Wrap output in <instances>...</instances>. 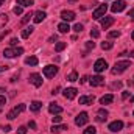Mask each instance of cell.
Wrapping results in <instances>:
<instances>
[{"instance_id": "obj_1", "label": "cell", "mask_w": 134, "mask_h": 134, "mask_svg": "<svg viewBox=\"0 0 134 134\" xmlns=\"http://www.w3.org/2000/svg\"><path fill=\"white\" fill-rule=\"evenodd\" d=\"M25 109H27V106H25L24 103H22V104H17V106H14V108L6 114V119H8V120H14V119H16L20 112H24Z\"/></svg>"}, {"instance_id": "obj_2", "label": "cell", "mask_w": 134, "mask_h": 134, "mask_svg": "<svg viewBox=\"0 0 134 134\" xmlns=\"http://www.w3.org/2000/svg\"><path fill=\"white\" fill-rule=\"evenodd\" d=\"M130 66H131V63H130V61H119V63H115V64H114V67H112V70H111V72H112L114 75H119V73L125 72Z\"/></svg>"}, {"instance_id": "obj_3", "label": "cell", "mask_w": 134, "mask_h": 134, "mask_svg": "<svg viewBox=\"0 0 134 134\" xmlns=\"http://www.w3.org/2000/svg\"><path fill=\"white\" fill-rule=\"evenodd\" d=\"M22 53H24L22 47H9V48H5V52H3V55L6 58H16V56H19Z\"/></svg>"}, {"instance_id": "obj_4", "label": "cell", "mask_w": 134, "mask_h": 134, "mask_svg": "<svg viewBox=\"0 0 134 134\" xmlns=\"http://www.w3.org/2000/svg\"><path fill=\"white\" fill-rule=\"evenodd\" d=\"M87 120H89L87 112H80V114L75 117V125H76V126H83V125L87 123Z\"/></svg>"}, {"instance_id": "obj_5", "label": "cell", "mask_w": 134, "mask_h": 134, "mask_svg": "<svg viewBox=\"0 0 134 134\" xmlns=\"http://www.w3.org/2000/svg\"><path fill=\"white\" fill-rule=\"evenodd\" d=\"M106 11H108V6H106V5H100V6L92 13V19H95V20L101 19V17L106 14Z\"/></svg>"}, {"instance_id": "obj_6", "label": "cell", "mask_w": 134, "mask_h": 134, "mask_svg": "<svg viewBox=\"0 0 134 134\" xmlns=\"http://www.w3.org/2000/svg\"><path fill=\"white\" fill-rule=\"evenodd\" d=\"M125 8H126L125 0H117V2H114V3H112V6H111L112 13H122Z\"/></svg>"}, {"instance_id": "obj_7", "label": "cell", "mask_w": 134, "mask_h": 134, "mask_svg": "<svg viewBox=\"0 0 134 134\" xmlns=\"http://www.w3.org/2000/svg\"><path fill=\"white\" fill-rule=\"evenodd\" d=\"M56 73H58V67H56V66L50 64V66H45V67H44V75H45L47 78H53Z\"/></svg>"}, {"instance_id": "obj_8", "label": "cell", "mask_w": 134, "mask_h": 134, "mask_svg": "<svg viewBox=\"0 0 134 134\" xmlns=\"http://www.w3.org/2000/svg\"><path fill=\"white\" fill-rule=\"evenodd\" d=\"M30 83L33 86H36V87H41L42 86V76L39 73H31L30 75Z\"/></svg>"}, {"instance_id": "obj_9", "label": "cell", "mask_w": 134, "mask_h": 134, "mask_svg": "<svg viewBox=\"0 0 134 134\" xmlns=\"http://www.w3.org/2000/svg\"><path fill=\"white\" fill-rule=\"evenodd\" d=\"M122 128H123V122H122V120H115V122L109 123V126H108V130L112 131V133H117V131H120Z\"/></svg>"}, {"instance_id": "obj_10", "label": "cell", "mask_w": 134, "mask_h": 134, "mask_svg": "<svg viewBox=\"0 0 134 134\" xmlns=\"http://www.w3.org/2000/svg\"><path fill=\"white\" fill-rule=\"evenodd\" d=\"M76 94H78V91L75 87H67V89H64V92H63V95L66 97L67 100H73L76 97Z\"/></svg>"}, {"instance_id": "obj_11", "label": "cell", "mask_w": 134, "mask_h": 134, "mask_svg": "<svg viewBox=\"0 0 134 134\" xmlns=\"http://www.w3.org/2000/svg\"><path fill=\"white\" fill-rule=\"evenodd\" d=\"M106 67H108V63H106L104 59H97L95 64H94V70H95L97 73H100V72H103Z\"/></svg>"}, {"instance_id": "obj_12", "label": "cell", "mask_w": 134, "mask_h": 134, "mask_svg": "<svg viewBox=\"0 0 134 134\" xmlns=\"http://www.w3.org/2000/svg\"><path fill=\"white\" fill-rule=\"evenodd\" d=\"M61 17H63L64 22H72V20H75V13L73 11H69V9H64L61 13Z\"/></svg>"}, {"instance_id": "obj_13", "label": "cell", "mask_w": 134, "mask_h": 134, "mask_svg": "<svg viewBox=\"0 0 134 134\" xmlns=\"http://www.w3.org/2000/svg\"><path fill=\"white\" fill-rule=\"evenodd\" d=\"M89 83H91V86H94V87H97V86H103V84H104V78L100 76V75H97V76H92Z\"/></svg>"}, {"instance_id": "obj_14", "label": "cell", "mask_w": 134, "mask_h": 134, "mask_svg": "<svg viewBox=\"0 0 134 134\" xmlns=\"http://www.w3.org/2000/svg\"><path fill=\"white\" fill-rule=\"evenodd\" d=\"M112 24H114V17H111V16H106L104 19H101V28H104V30H108Z\"/></svg>"}, {"instance_id": "obj_15", "label": "cell", "mask_w": 134, "mask_h": 134, "mask_svg": "<svg viewBox=\"0 0 134 134\" xmlns=\"http://www.w3.org/2000/svg\"><path fill=\"white\" fill-rule=\"evenodd\" d=\"M48 111H50V114H61L63 112V108L58 103H50L48 104Z\"/></svg>"}, {"instance_id": "obj_16", "label": "cell", "mask_w": 134, "mask_h": 134, "mask_svg": "<svg viewBox=\"0 0 134 134\" xmlns=\"http://www.w3.org/2000/svg\"><path fill=\"white\" fill-rule=\"evenodd\" d=\"M47 17V14L44 13V11H37V13H34L33 14V20H34V24H41L44 19Z\"/></svg>"}, {"instance_id": "obj_17", "label": "cell", "mask_w": 134, "mask_h": 134, "mask_svg": "<svg viewBox=\"0 0 134 134\" xmlns=\"http://www.w3.org/2000/svg\"><path fill=\"white\" fill-rule=\"evenodd\" d=\"M94 95H83L80 97V104H92L94 103Z\"/></svg>"}, {"instance_id": "obj_18", "label": "cell", "mask_w": 134, "mask_h": 134, "mask_svg": "<svg viewBox=\"0 0 134 134\" xmlns=\"http://www.w3.org/2000/svg\"><path fill=\"white\" fill-rule=\"evenodd\" d=\"M112 101H114V95H112V94H106V95H103L100 98L101 104H111Z\"/></svg>"}, {"instance_id": "obj_19", "label": "cell", "mask_w": 134, "mask_h": 134, "mask_svg": "<svg viewBox=\"0 0 134 134\" xmlns=\"http://www.w3.org/2000/svg\"><path fill=\"white\" fill-rule=\"evenodd\" d=\"M63 130H67V125H53L50 131H52L53 134H58V133H61Z\"/></svg>"}, {"instance_id": "obj_20", "label": "cell", "mask_w": 134, "mask_h": 134, "mask_svg": "<svg viewBox=\"0 0 134 134\" xmlns=\"http://www.w3.org/2000/svg\"><path fill=\"white\" fill-rule=\"evenodd\" d=\"M37 63H39V61H37L36 56H28V58L25 59V64H27V66H37Z\"/></svg>"}, {"instance_id": "obj_21", "label": "cell", "mask_w": 134, "mask_h": 134, "mask_svg": "<svg viewBox=\"0 0 134 134\" xmlns=\"http://www.w3.org/2000/svg\"><path fill=\"white\" fill-rule=\"evenodd\" d=\"M33 27H25V28H24V30H22V37H24V39H27V37H30V34L33 33Z\"/></svg>"}, {"instance_id": "obj_22", "label": "cell", "mask_w": 134, "mask_h": 134, "mask_svg": "<svg viewBox=\"0 0 134 134\" xmlns=\"http://www.w3.org/2000/svg\"><path fill=\"white\" fill-rule=\"evenodd\" d=\"M58 30H59L61 33H67V31H70V27H69V24H67V22H63V24H59V25H58Z\"/></svg>"}, {"instance_id": "obj_23", "label": "cell", "mask_w": 134, "mask_h": 134, "mask_svg": "<svg viewBox=\"0 0 134 134\" xmlns=\"http://www.w3.org/2000/svg\"><path fill=\"white\" fill-rule=\"evenodd\" d=\"M41 106H42V103H41V101H33V103L30 104V109H31L33 112H37V111L41 109Z\"/></svg>"}, {"instance_id": "obj_24", "label": "cell", "mask_w": 134, "mask_h": 134, "mask_svg": "<svg viewBox=\"0 0 134 134\" xmlns=\"http://www.w3.org/2000/svg\"><path fill=\"white\" fill-rule=\"evenodd\" d=\"M106 115H108V111H106V109H100V111H98V117H97V120H98V122L106 120Z\"/></svg>"}, {"instance_id": "obj_25", "label": "cell", "mask_w": 134, "mask_h": 134, "mask_svg": "<svg viewBox=\"0 0 134 134\" xmlns=\"http://www.w3.org/2000/svg\"><path fill=\"white\" fill-rule=\"evenodd\" d=\"M112 47H114V44H112V42H109V41L101 42V48H103V50H111Z\"/></svg>"}, {"instance_id": "obj_26", "label": "cell", "mask_w": 134, "mask_h": 134, "mask_svg": "<svg viewBox=\"0 0 134 134\" xmlns=\"http://www.w3.org/2000/svg\"><path fill=\"white\" fill-rule=\"evenodd\" d=\"M67 80H69V81H76V80H78V73H76L75 70L70 72V73L67 75Z\"/></svg>"}, {"instance_id": "obj_27", "label": "cell", "mask_w": 134, "mask_h": 134, "mask_svg": "<svg viewBox=\"0 0 134 134\" xmlns=\"http://www.w3.org/2000/svg\"><path fill=\"white\" fill-rule=\"evenodd\" d=\"M17 3L20 6H31L33 5V0H17Z\"/></svg>"}, {"instance_id": "obj_28", "label": "cell", "mask_w": 134, "mask_h": 134, "mask_svg": "<svg viewBox=\"0 0 134 134\" xmlns=\"http://www.w3.org/2000/svg\"><path fill=\"white\" fill-rule=\"evenodd\" d=\"M64 48H66V42H58V44L55 45V50H56V52H63Z\"/></svg>"}, {"instance_id": "obj_29", "label": "cell", "mask_w": 134, "mask_h": 134, "mask_svg": "<svg viewBox=\"0 0 134 134\" xmlns=\"http://www.w3.org/2000/svg\"><path fill=\"white\" fill-rule=\"evenodd\" d=\"M6 22H8V16H6V14H0V28L5 27Z\"/></svg>"}, {"instance_id": "obj_30", "label": "cell", "mask_w": 134, "mask_h": 134, "mask_svg": "<svg viewBox=\"0 0 134 134\" xmlns=\"http://www.w3.org/2000/svg\"><path fill=\"white\" fill-rule=\"evenodd\" d=\"M95 133H97V128H95V126H89V128L84 130L83 134H95Z\"/></svg>"}, {"instance_id": "obj_31", "label": "cell", "mask_w": 134, "mask_h": 134, "mask_svg": "<svg viewBox=\"0 0 134 134\" xmlns=\"http://www.w3.org/2000/svg\"><path fill=\"white\" fill-rule=\"evenodd\" d=\"M30 17H33V13L30 11V13H27L25 16H24V19H22V24H27L28 20H30Z\"/></svg>"}, {"instance_id": "obj_32", "label": "cell", "mask_w": 134, "mask_h": 134, "mask_svg": "<svg viewBox=\"0 0 134 134\" xmlns=\"http://www.w3.org/2000/svg\"><path fill=\"white\" fill-rule=\"evenodd\" d=\"M73 31H75V33H81V31H83V25H81V24H75V25H73Z\"/></svg>"}, {"instance_id": "obj_33", "label": "cell", "mask_w": 134, "mask_h": 134, "mask_svg": "<svg viewBox=\"0 0 134 134\" xmlns=\"http://www.w3.org/2000/svg\"><path fill=\"white\" fill-rule=\"evenodd\" d=\"M98 36H100V31H98L97 28H92V30H91V37H94V39H97Z\"/></svg>"}, {"instance_id": "obj_34", "label": "cell", "mask_w": 134, "mask_h": 134, "mask_svg": "<svg viewBox=\"0 0 134 134\" xmlns=\"http://www.w3.org/2000/svg\"><path fill=\"white\" fill-rule=\"evenodd\" d=\"M13 11H14V14H17V16H19V14H22V6H14V9H13Z\"/></svg>"}, {"instance_id": "obj_35", "label": "cell", "mask_w": 134, "mask_h": 134, "mask_svg": "<svg viewBox=\"0 0 134 134\" xmlns=\"http://www.w3.org/2000/svg\"><path fill=\"white\" fill-rule=\"evenodd\" d=\"M17 134H27V128L25 126H19L17 128Z\"/></svg>"}, {"instance_id": "obj_36", "label": "cell", "mask_w": 134, "mask_h": 134, "mask_svg": "<svg viewBox=\"0 0 134 134\" xmlns=\"http://www.w3.org/2000/svg\"><path fill=\"white\" fill-rule=\"evenodd\" d=\"M108 36H109V37H119V36H120V31H109Z\"/></svg>"}, {"instance_id": "obj_37", "label": "cell", "mask_w": 134, "mask_h": 134, "mask_svg": "<svg viewBox=\"0 0 134 134\" xmlns=\"http://www.w3.org/2000/svg\"><path fill=\"white\" fill-rule=\"evenodd\" d=\"M61 120H63V117H59V115H58V114H56V115H55V117H53V123H59V122H61Z\"/></svg>"}, {"instance_id": "obj_38", "label": "cell", "mask_w": 134, "mask_h": 134, "mask_svg": "<svg viewBox=\"0 0 134 134\" xmlns=\"http://www.w3.org/2000/svg\"><path fill=\"white\" fill-rule=\"evenodd\" d=\"M17 42H19V41H17L16 37H13V39L9 41V44H11V47H16V45H17Z\"/></svg>"}, {"instance_id": "obj_39", "label": "cell", "mask_w": 134, "mask_h": 134, "mask_svg": "<svg viewBox=\"0 0 134 134\" xmlns=\"http://www.w3.org/2000/svg\"><path fill=\"white\" fill-rule=\"evenodd\" d=\"M86 47H87V50H91V48H94V47H95V44H94V42H87V44H86Z\"/></svg>"}, {"instance_id": "obj_40", "label": "cell", "mask_w": 134, "mask_h": 134, "mask_svg": "<svg viewBox=\"0 0 134 134\" xmlns=\"http://www.w3.org/2000/svg\"><path fill=\"white\" fill-rule=\"evenodd\" d=\"M2 131H5V133H9V131H11V126H9V125H6V126H3V128H2Z\"/></svg>"}, {"instance_id": "obj_41", "label": "cell", "mask_w": 134, "mask_h": 134, "mask_svg": "<svg viewBox=\"0 0 134 134\" xmlns=\"http://www.w3.org/2000/svg\"><path fill=\"white\" fill-rule=\"evenodd\" d=\"M5 103H6V98H5L3 95H0V106H3Z\"/></svg>"}, {"instance_id": "obj_42", "label": "cell", "mask_w": 134, "mask_h": 134, "mask_svg": "<svg viewBox=\"0 0 134 134\" xmlns=\"http://www.w3.org/2000/svg\"><path fill=\"white\" fill-rule=\"evenodd\" d=\"M28 126H30V128H33V130H36V123H34L33 120H31V122L28 123Z\"/></svg>"}, {"instance_id": "obj_43", "label": "cell", "mask_w": 134, "mask_h": 134, "mask_svg": "<svg viewBox=\"0 0 134 134\" xmlns=\"http://www.w3.org/2000/svg\"><path fill=\"white\" fill-rule=\"evenodd\" d=\"M128 97H130V94H128V92H123V94H122V98H123V100H126Z\"/></svg>"}, {"instance_id": "obj_44", "label": "cell", "mask_w": 134, "mask_h": 134, "mask_svg": "<svg viewBox=\"0 0 134 134\" xmlns=\"http://www.w3.org/2000/svg\"><path fill=\"white\" fill-rule=\"evenodd\" d=\"M128 17H133V19H134V8H133V9H130V13H128Z\"/></svg>"}, {"instance_id": "obj_45", "label": "cell", "mask_w": 134, "mask_h": 134, "mask_svg": "<svg viewBox=\"0 0 134 134\" xmlns=\"http://www.w3.org/2000/svg\"><path fill=\"white\" fill-rule=\"evenodd\" d=\"M87 80H89V78H87V76H83V78H81V80H80V81H81V83H86V81H87Z\"/></svg>"}, {"instance_id": "obj_46", "label": "cell", "mask_w": 134, "mask_h": 134, "mask_svg": "<svg viewBox=\"0 0 134 134\" xmlns=\"http://www.w3.org/2000/svg\"><path fill=\"white\" fill-rule=\"evenodd\" d=\"M59 89H61V87H56V89H53V92H52V94H53V95H55V94H58V92H59Z\"/></svg>"}, {"instance_id": "obj_47", "label": "cell", "mask_w": 134, "mask_h": 134, "mask_svg": "<svg viewBox=\"0 0 134 134\" xmlns=\"http://www.w3.org/2000/svg\"><path fill=\"white\" fill-rule=\"evenodd\" d=\"M6 69H8V67H6V66H0V72H5Z\"/></svg>"}, {"instance_id": "obj_48", "label": "cell", "mask_w": 134, "mask_h": 134, "mask_svg": "<svg viewBox=\"0 0 134 134\" xmlns=\"http://www.w3.org/2000/svg\"><path fill=\"white\" fill-rule=\"evenodd\" d=\"M130 56H133V58H134V50L131 52V53H130Z\"/></svg>"}, {"instance_id": "obj_49", "label": "cell", "mask_w": 134, "mask_h": 134, "mask_svg": "<svg viewBox=\"0 0 134 134\" xmlns=\"http://www.w3.org/2000/svg\"><path fill=\"white\" fill-rule=\"evenodd\" d=\"M3 3H5V0H0V6H2V5H3Z\"/></svg>"}, {"instance_id": "obj_50", "label": "cell", "mask_w": 134, "mask_h": 134, "mask_svg": "<svg viewBox=\"0 0 134 134\" xmlns=\"http://www.w3.org/2000/svg\"><path fill=\"white\" fill-rule=\"evenodd\" d=\"M131 103H134V95H133V97H131Z\"/></svg>"}, {"instance_id": "obj_51", "label": "cell", "mask_w": 134, "mask_h": 134, "mask_svg": "<svg viewBox=\"0 0 134 134\" xmlns=\"http://www.w3.org/2000/svg\"><path fill=\"white\" fill-rule=\"evenodd\" d=\"M131 37H133V41H134V31H133V34H131Z\"/></svg>"}, {"instance_id": "obj_52", "label": "cell", "mask_w": 134, "mask_h": 134, "mask_svg": "<svg viewBox=\"0 0 134 134\" xmlns=\"http://www.w3.org/2000/svg\"><path fill=\"white\" fill-rule=\"evenodd\" d=\"M133 114H134V111H133Z\"/></svg>"}]
</instances>
